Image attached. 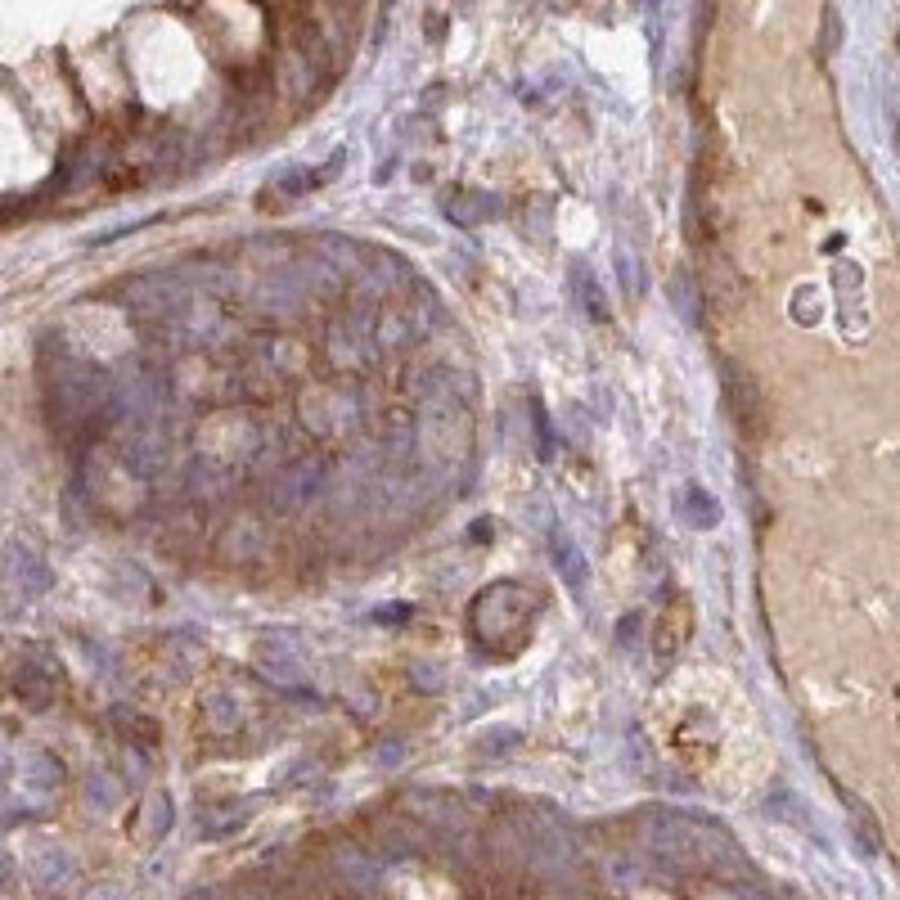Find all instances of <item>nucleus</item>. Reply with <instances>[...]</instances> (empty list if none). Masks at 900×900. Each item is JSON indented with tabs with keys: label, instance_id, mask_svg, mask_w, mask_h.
<instances>
[{
	"label": "nucleus",
	"instance_id": "f257e3e1",
	"mask_svg": "<svg viewBox=\"0 0 900 900\" xmlns=\"http://www.w3.org/2000/svg\"><path fill=\"white\" fill-rule=\"evenodd\" d=\"M833 288H837L842 333L860 338V333L869 329V306H864V266H860V261H837V266H833Z\"/></svg>",
	"mask_w": 900,
	"mask_h": 900
},
{
	"label": "nucleus",
	"instance_id": "f03ea898",
	"mask_svg": "<svg viewBox=\"0 0 900 900\" xmlns=\"http://www.w3.org/2000/svg\"><path fill=\"white\" fill-rule=\"evenodd\" d=\"M441 212H446L450 225H459V230H473V225L491 221V216L500 212V203H495L491 194H482V189H446V198H441Z\"/></svg>",
	"mask_w": 900,
	"mask_h": 900
},
{
	"label": "nucleus",
	"instance_id": "7ed1b4c3",
	"mask_svg": "<svg viewBox=\"0 0 900 900\" xmlns=\"http://www.w3.org/2000/svg\"><path fill=\"white\" fill-rule=\"evenodd\" d=\"M675 518L693 531H711V527H720L725 509H720V500L707 491V486L689 482V486H680V495H675Z\"/></svg>",
	"mask_w": 900,
	"mask_h": 900
},
{
	"label": "nucleus",
	"instance_id": "20e7f679",
	"mask_svg": "<svg viewBox=\"0 0 900 900\" xmlns=\"http://www.w3.org/2000/svg\"><path fill=\"white\" fill-rule=\"evenodd\" d=\"M9 581H18V590H23V599H36V594L50 590V567H45V558L36 554V549L27 545H9V563H5Z\"/></svg>",
	"mask_w": 900,
	"mask_h": 900
},
{
	"label": "nucleus",
	"instance_id": "39448f33",
	"mask_svg": "<svg viewBox=\"0 0 900 900\" xmlns=\"http://www.w3.org/2000/svg\"><path fill=\"white\" fill-rule=\"evenodd\" d=\"M549 549H554V567H558V576L567 581V590L581 594V590H585V576H590L581 545H576V540L567 536L563 527H554V536H549Z\"/></svg>",
	"mask_w": 900,
	"mask_h": 900
},
{
	"label": "nucleus",
	"instance_id": "423d86ee",
	"mask_svg": "<svg viewBox=\"0 0 900 900\" xmlns=\"http://www.w3.org/2000/svg\"><path fill=\"white\" fill-rule=\"evenodd\" d=\"M257 657L266 662L261 671L275 675V680H293L297 666H302V648H297L288 635H266V639L257 644Z\"/></svg>",
	"mask_w": 900,
	"mask_h": 900
},
{
	"label": "nucleus",
	"instance_id": "0eeeda50",
	"mask_svg": "<svg viewBox=\"0 0 900 900\" xmlns=\"http://www.w3.org/2000/svg\"><path fill=\"white\" fill-rule=\"evenodd\" d=\"M32 878L41 882L45 891H63V882L72 878V860L59 851V846H45V851L32 860Z\"/></svg>",
	"mask_w": 900,
	"mask_h": 900
},
{
	"label": "nucleus",
	"instance_id": "6e6552de",
	"mask_svg": "<svg viewBox=\"0 0 900 900\" xmlns=\"http://www.w3.org/2000/svg\"><path fill=\"white\" fill-rule=\"evenodd\" d=\"M572 288H576V297H581V311L590 315V320H608V297H603L599 279H594L590 270L581 266V261L572 266Z\"/></svg>",
	"mask_w": 900,
	"mask_h": 900
},
{
	"label": "nucleus",
	"instance_id": "1a4fd4ad",
	"mask_svg": "<svg viewBox=\"0 0 900 900\" xmlns=\"http://www.w3.org/2000/svg\"><path fill=\"white\" fill-rule=\"evenodd\" d=\"M203 716H207V725H212L216 734H230V729L239 725V698L225 693V689H212V693H207V702H203Z\"/></svg>",
	"mask_w": 900,
	"mask_h": 900
},
{
	"label": "nucleus",
	"instance_id": "9d476101",
	"mask_svg": "<svg viewBox=\"0 0 900 900\" xmlns=\"http://www.w3.org/2000/svg\"><path fill=\"white\" fill-rule=\"evenodd\" d=\"M671 302H675V311H680V320L698 324V293H693V279L684 275V270L671 275Z\"/></svg>",
	"mask_w": 900,
	"mask_h": 900
},
{
	"label": "nucleus",
	"instance_id": "9b49d317",
	"mask_svg": "<svg viewBox=\"0 0 900 900\" xmlns=\"http://www.w3.org/2000/svg\"><path fill=\"white\" fill-rule=\"evenodd\" d=\"M18 693H23V698H32V707H45V702L54 698V684L50 680H41V675L32 671V662H23V671H18Z\"/></svg>",
	"mask_w": 900,
	"mask_h": 900
},
{
	"label": "nucleus",
	"instance_id": "f8f14e48",
	"mask_svg": "<svg viewBox=\"0 0 900 900\" xmlns=\"http://www.w3.org/2000/svg\"><path fill=\"white\" fill-rule=\"evenodd\" d=\"M819 315H824V306H819V288L797 284V293H792V320H797V324H819Z\"/></svg>",
	"mask_w": 900,
	"mask_h": 900
},
{
	"label": "nucleus",
	"instance_id": "ddd939ff",
	"mask_svg": "<svg viewBox=\"0 0 900 900\" xmlns=\"http://www.w3.org/2000/svg\"><path fill=\"white\" fill-rule=\"evenodd\" d=\"M113 797H117V792H113V783H108V774L104 770L90 774V779H86V801H90V806L108 810V806H113Z\"/></svg>",
	"mask_w": 900,
	"mask_h": 900
},
{
	"label": "nucleus",
	"instance_id": "4468645a",
	"mask_svg": "<svg viewBox=\"0 0 900 900\" xmlns=\"http://www.w3.org/2000/svg\"><path fill=\"white\" fill-rule=\"evenodd\" d=\"M617 266H621V284H626V293H639V288H644V279H639V261L626 257V252H617Z\"/></svg>",
	"mask_w": 900,
	"mask_h": 900
},
{
	"label": "nucleus",
	"instance_id": "2eb2a0df",
	"mask_svg": "<svg viewBox=\"0 0 900 900\" xmlns=\"http://www.w3.org/2000/svg\"><path fill=\"white\" fill-rule=\"evenodd\" d=\"M513 743H518V729H509V725H500V729L486 734V752H509Z\"/></svg>",
	"mask_w": 900,
	"mask_h": 900
},
{
	"label": "nucleus",
	"instance_id": "dca6fc26",
	"mask_svg": "<svg viewBox=\"0 0 900 900\" xmlns=\"http://www.w3.org/2000/svg\"><path fill=\"white\" fill-rule=\"evenodd\" d=\"M639 626H644V617H639V612L621 617V644H635V639H639Z\"/></svg>",
	"mask_w": 900,
	"mask_h": 900
},
{
	"label": "nucleus",
	"instance_id": "f3484780",
	"mask_svg": "<svg viewBox=\"0 0 900 900\" xmlns=\"http://www.w3.org/2000/svg\"><path fill=\"white\" fill-rule=\"evenodd\" d=\"M414 680H419L423 689H437V675H432L428 666H414Z\"/></svg>",
	"mask_w": 900,
	"mask_h": 900
},
{
	"label": "nucleus",
	"instance_id": "a211bd4d",
	"mask_svg": "<svg viewBox=\"0 0 900 900\" xmlns=\"http://www.w3.org/2000/svg\"><path fill=\"white\" fill-rule=\"evenodd\" d=\"M405 617H410V608H383L378 612V621H405Z\"/></svg>",
	"mask_w": 900,
	"mask_h": 900
},
{
	"label": "nucleus",
	"instance_id": "6ab92c4d",
	"mask_svg": "<svg viewBox=\"0 0 900 900\" xmlns=\"http://www.w3.org/2000/svg\"><path fill=\"white\" fill-rule=\"evenodd\" d=\"M86 900H117V887H95Z\"/></svg>",
	"mask_w": 900,
	"mask_h": 900
},
{
	"label": "nucleus",
	"instance_id": "aec40b11",
	"mask_svg": "<svg viewBox=\"0 0 900 900\" xmlns=\"http://www.w3.org/2000/svg\"><path fill=\"white\" fill-rule=\"evenodd\" d=\"M891 144H896V158H900V113H896V122H891Z\"/></svg>",
	"mask_w": 900,
	"mask_h": 900
}]
</instances>
